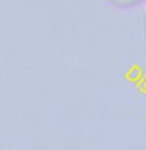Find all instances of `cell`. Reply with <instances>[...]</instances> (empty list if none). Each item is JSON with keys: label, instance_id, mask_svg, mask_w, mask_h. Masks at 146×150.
Instances as JSON below:
<instances>
[{"label": "cell", "instance_id": "obj_1", "mask_svg": "<svg viewBox=\"0 0 146 150\" xmlns=\"http://www.w3.org/2000/svg\"><path fill=\"white\" fill-rule=\"evenodd\" d=\"M115 8L120 9H132L137 6H141V5L146 3V0H108Z\"/></svg>", "mask_w": 146, "mask_h": 150}]
</instances>
